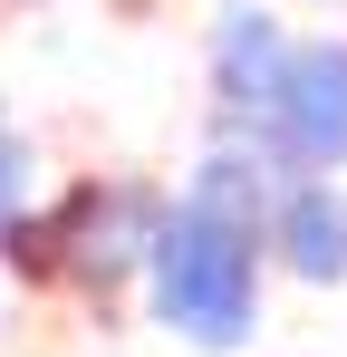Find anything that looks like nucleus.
<instances>
[{"label": "nucleus", "mask_w": 347, "mask_h": 357, "mask_svg": "<svg viewBox=\"0 0 347 357\" xmlns=\"http://www.w3.org/2000/svg\"><path fill=\"white\" fill-rule=\"evenodd\" d=\"M145 309L183 348H213V357L241 348L261 328V232L203 213V203H174L145 251Z\"/></svg>", "instance_id": "f257e3e1"}, {"label": "nucleus", "mask_w": 347, "mask_h": 357, "mask_svg": "<svg viewBox=\"0 0 347 357\" xmlns=\"http://www.w3.org/2000/svg\"><path fill=\"white\" fill-rule=\"evenodd\" d=\"M164 213H174V203H164V193H145V183H77V193L49 213V232H58V261H68L77 280L116 290L125 271H145Z\"/></svg>", "instance_id": "f03ea898"}, {"label": "nucleus", "mask_w": 347, "mask_h": 357, "mask_svg": "<svg viewBox=\"0 0 347 357\" xmlns=\"http://www.w3.org/2000/svg\"><path fill=\"white\" fill-rule=\"evenodd\" d=\"M261 126H270V155L280 165H309V174L347 165V39L289 49V77H280V97H270Z\"/></svg>", "instance_id": "7ed1b4c3"}, {"label": "nucleus", "mask_w": 347, "mask_h": 357, "mask_svg": "<svg viewBox=\"0 0 347 357\" xmlns=\"http://www.w3.org/2000/svg\"><path fill=\"white\" fill-rule=\"evenodd\" d=\"M289 77V39L270 10H222V29H213V87H222L231 116H270V97H280Z\"/></svg>", "instance_id": "20e7f679"}, {"label": "nucleus", "mask_w": 347, "mask_h": 357, "mask_svg": "<svg viewBox=\"0 0 347 357\" xmlns=\"http://www.w3.org/2000/svg\"><path fill=\"white\" fill-rule=\"evenodd\" d=\"M270 241H280V261L299 280H347V193L328 174L309 183H280V203H270Z\"/></svg>", "instance_id": "39448f33"}, {"label": "nucleus", "mask_w": 347, "mask_h": 357, "mask_svg": "<svg viewBox=\"0 0 347 357\" xmlns=\"http://www.w3.org/2000/svg\"><path fill=\"white\" fill-rule=\"evenodd\" d=\"M183 203H203V213H222V222H251V232H270L280 174H270V155H251V145H222V155H203V174L183 183Z\"/></svg>", "instance_id": "423d86ee"}, {"label": "nucleus", "mask_w": 347, "mask_h": 357, "mask_svg": "<svg viewBox=\"0 0 347 357\" xmlns=\"http://www.w3.org/2000/svg\"><path fill=\"white\" fill-rule=\"evenodd\" d=\"M20 203H29V155H20V145L0 135V232L20 222Z\"/></svg>", "instance_id": "0eeeda50"}]
</instances>
